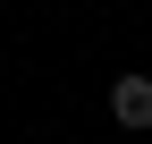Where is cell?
I'll return each instance as SVG.
<instances>
[{
  "label": "cell",
  "mask_w": 152,
  "mask_h": 144,
  "mask_svg": "<svg viewBox=\"0 0 152 144\" xmlns=\"http://www.w3.org/2000/svg\"><path fill=\"white\" fill-rule=\"evenodd\" d=\"M110 119H118L127 136H144V127H152V76H144V68L110 76Z\"/></svg>",
  "instance_id": "6da1fadb"
}]
</instances>
